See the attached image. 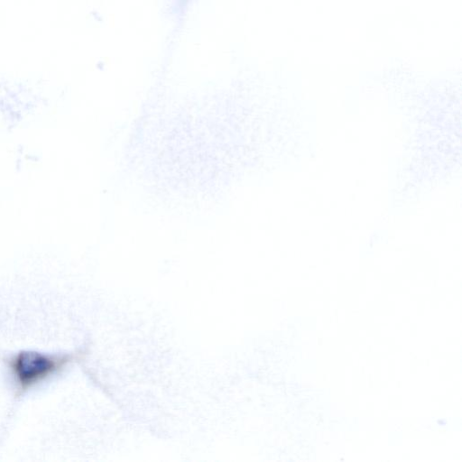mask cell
<instances>
[{
    "mask_svg": "<svg viewBox=\"0 0 462 462\" xmlns=\"http://www.w3.org/2000/svg\"><path fill=\"white\" fill-rule=\"evenodd\" d=\"M67 355L20 351L8 360V371L15 390L27 392L61 372L69 362Z\"/></svg>",
    "mask_w": 462,
    "mask_h": 462,
    "instance_id": "6da1fadb",
    "label": "cell"
}]
</instances>
